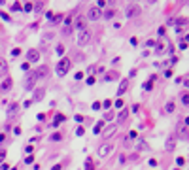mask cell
Masks as SVG:
<instances>
[{"label":"cell","mask_w":189,"mask_h":170,"mask_svg":"<svg viewBox=\"0 0 189 170\" xmlns=\"http://www.w3.org/2000/svg\"><path fill=\"white\" fill-rule=\"evenodd\" d=\"M127 115H129V110H121V113H119V121H125Z\"/></svg>","instance_id":"21"},{"label":"cell","mask_w":189,"mask_h":170,"mask_svg":"<svg viewBox=\"0 0 189 170\" xmlns=\"http://www.w3.org/2000/svg\"><path fill=\"white\" fill-rule=\"evenodd\" d=\"M89 42H91V32H89V28L79 30L78 32V44H79V46H87Z\"/></svg>","instance_id":"3"},{"label":"cell","mask_w":189,"mask_h":170,"mask_svg":"<svg viewBox=\"0 0 189 170\" xmlns=\"http://www.w3.org/2000/svg\"><path fill=\"white\" fill-rule=\"evenodd\" d=\"M112 149V144H102L100 145V151H98V157H106Z\"/></svg>","instance_id":"8"},{"label":"cell","mask_w":189,"mask_h":170,"mask_svg":"<svg viewBox=\"0 0 189 170\" xmlns=\"http://www.w3.org/2000/svg\"><path fill=\"white\" fill-rule=\"evenodd\" d=\"M100 17H102V11H100L98 6L89 8V11H87V19H89V21H98Z\"/></svg>","instance_id":"4"},{"label":"cell","mask_w":189,"mask_h":170,"mask_svg":"<svg viewBox=\"0 0 189 170\" xmlns=\"http://www.w3.org/2000/svg\"><path fill=\"white\" fill-rule=\"evenodd\" d=\"M0 17H2V19H10V15L4 13V11H0Z\"/></svg>","instance_id":"30"},{"label":"cell","mask_w":189,"mask_h":170,"mask_svg":"<svg viewBox=\"0 0 189 170\" xmlns=\"http://www.w3.org/2000/svg\"><path fill=\"white\" fill-rule=\"evenodd\" d=\"M76 28H78V30H85L87 28V17H82V15H79V17L76 19Z\"/></svg>","instance_id":"7"},{"label":"cell","mask_w":189,"mask_h":170,"mask_svg":"<svg viewBox=\"0 0 189 170\" xmlns=\"http://www.w3.org/2000/svg\"><path fill=\"white\" fill-rule=\"evenodd\" d=\"M102 17H106V19H114V17H115V10H108V11H104Z\"/></svg>","instance_id":"17"},{"label":"cell","mask_w":189,"mask_h":170,"mask_svg":"<svg viewBox=\"0 0 189 170\" xmlns=\"http://www.w3.org/2000/svg\"><path fill=\"white\" fill-rule=\"evenodd\" d=\"M127 87H129V79H121V85H119V89H117V95H119V96L125 95Z\"/></svg>","instance_id":"10"},{"label":"cell","mask_w":189,"mask_h":170,"mask_svg":"<svg viewBox=\"0 0 189 170\" xmlns=\"http://www.w3.org/2000/svg\"><path fill=\"white\" fill-rule=\"evenodd\" d=\"M17 110H19V106H17L15 102H13V104H10V108H8V117H11V115H13V113L17 112Z\"/></svg>","instance_id":"16"},{"label":"cell","mask_w":189,"mask_h":170,"mask_svg":"<svg viewBox=\"0 0 189 170\" xmlns=\"http://www.w3.org/2000/svg\"><path fill=\"white\" fill-rule=\"evenodd\" d=\"M185 87H187V89H189V79H187V81H185Z\"/></svg>","instance_id":"37"},{"label":"cell","mask_w":189,"mask_h":170,"mask_svg":"<svg viewBox=\"0 0 189 170\" xmlns=\"http://www.w3.org/2000/svg\"><path fill=\"white\" fill-rule=\"evenodd\" d=\"M185 125H189V117H185Z\"/></svg>","instance_id":"36"},{"label":"cell","mask_w":189,"mask_h":170,"mask_svg":"<svg viewBox=\"0 0 189 170\" xmlns=\"http://www.w3.org/2000/svg\"><path fill=\"white\" fill-rule=\"evenodd\" d=\"M44 95H46V89H42V87L36 89V91H34V100H42Z\"/></svg>","instance_id":"13"},{"label":"cell","mask_w":189,"mask_h":170,"mask_svg":"<svg viewBox=\"0 0 189 170\" xmlns=\"http://www.w3.org/2000/svg\"><path fill=\"white\" fill-rule=\"evenodd\" d=\"M4 74H8V60L0 59V78H2Z\"/></svg>","instance_id":"11"},{"label":"cell","mask_w":189,"mask_h":170,"mask_svg":"<svg viewBox=\"0 0 189 170\" xmlns=\"http://www.w3.org/2000/svg\"><path fill=\"white\" fill-rule=\"evenodd\" d=\"M119 76H117V72H108V76L104 79H106V81H110V79H117Z\"/></svg>","instance_id":"18"},{"label":"cell","mask_w":189,"mask_h":170,"mask_svg":"<svg viewBox=\"0 0 189 170\" xmlns=\"http://www.w3.org/2000/svg\"><path fill=\"white\" fill-rule=\"evenodd\" d=\"M51 140H61V134H59V132H57V134H53V136H51Z\"/></svg>","instance_id":"31"},{"label":"cell","mask_w":189,"mask_h":170,"mask_svg":"<svg viewBox=\"0 0 189 170\" xmlns=\"http://www.w3.org/2000/svg\"><path fill=\"white\" fill-rule=\"evenodd\" d=\"M87 170H93V166H91V161L87 163Z\"/></svg>","instance_id":"34"},{"label":"cell","mask_w":189,"mask_h":170,"mask_svg":"<svg viewBox=\"0 0 189 170\" xmlns=\"http://www.w3.org/2000/svg\"><path fill=\"white\" fill-rule=\"evenodd\" d=\"M4 159H6V151H4V149H0V164H2Z\"/></svg>","instance_id":"22"},{"label":"cell","mask_w":189,"mask_h":170,"mask_svg":"<svg viewBox=\"0 0 189 170\" xmlns=\"http://www.w3.org/2000/svg\"><path fill=\"white\" fill-rule=\"evenodd\" d=\"M38 59H40V51L38 49H29V53H27V60L29 63H38Z\"/></svg>","instance_id":"6"},{"label":"cell","mask_w":189,"mask_h":170,"mask_svg":"<svg viewBox=\"0 0 189 170\" xmlns=\"http://www.w3.org/2000/svg\"><path fill=\"white\" fill-rule=\"evenodd\" d=\"M100 129H102V123H98V125H95V134H98V132H100Z\"/></svg>","instance_id":"23"},{"label":"cell","mask_w":189,"mask_h":170,"mask_svg":"<svg viewBox=\"0 0 189 170\" xmlns=\"http://www.w3.org/2000/svg\"><path fill=\"white\" fill-rule=\"evenodd\" d=\"M21 70H25V72L29 70V63H23V64H21Z\"/></svg>","instance_id":"28"},{"label":"cell","mask_w":189,"mask_h":170,"mask_svg":"<svg viewBox=\"0 0 189 170\" xmlns=\"http://www.w3.org/2000/svg\"><path fill=\"white\" fill-rule=\"evenodd\" d=\"M83 134H85V129L79 127V129H78V136H83Z\"/></svg>","instance_id":"29"},{"label":"cell","mask_w":189,"mask_h":170,"mask_svg":"<svg viewBox=\"0 0 189 170\" xmlns=\"http://www.w3.org/2000/svg\"><path fill=\"white\" fill-rule=\"evenodd\" d=\"M25 151H27V153H32V151H34V148H32V145H29V148H25Z\"/></svg>","instance_id":"32"},{"label":"cell","mask_w":189,"mask_h":170,"mask_svg":"<svg viewBox=\"0 0 189 170\" xmlns=\"http://www.w3.org/2000/svg\"><path fill=\"white\" fill-rule=\"evenodd\" d=\"M102 106H104V108H112V100H104Z\"/></svg>","instance_id":"24"},{"label":"cell","mask_w":189,"mask_h":170,"mask_svg":"<svg viewBox=\"0 0 189 170\" xmlns=\"http://www.w3.org/2000/svg\"><path fill=\"white\" fill-rule=\"evenodd\" d=\"M19 53H21V49H19V47H15V49H13V51H11V55H13V57H17Z\"/></svg>","instance_id":"25"},{"label":"cell","mask_w":189,"mask_h":170,"mask_svg":"<svg viewBox=\"0 0 189 170\" xmlns=\"http://www.w3.org/2000/svg\"><path fill=\"white\" fill-rule=\"evenodd\" d=\"M51 170H61V164H57V166H53Z\"/></svg>","instance_id":"35"},{"label":"cell","mask_w":189,"mask_h":170,"mask_svg":"<svg viewBox=\"0 0 189 170\" xmlns=\"http://www.w3.org/2000/svg\"><path fill=\"white\" fill-rule=\"evenodd\" d=\"M115 131H117V127H115V125H114V127H108L106 131L102 132V138H110V136H114Z\"/></svg>","instance_id":"9"},{"label":"cell","mask_w":189,"mask_h":170,"mask_svg":"<svg viewBox=\"0 0 189 170\" xmlns=\"http://www.w3.org/2000/svg\"><path fill=\"white\" fill-rule=\"evenodd\" d=\"M164 112H167V113H172V112H174V102H168L167 106H164Z\"/></svg>","instance_id":"19"},{"label":"cell","mask_w":189,"mask_h":170,"mask_svg":"<svg viewBox=\"0 0 189 170\" xmlns=\"http://www.w3.org/2000/svg\"><path fill=\"white\" fill-rule=\"evenodd\" d=\"M0 170H8V163H2V166H0Z\"/></svg>","instance_id":"33"},{"label":"cell","mask_w":189,"mask_h":170,"mask_svg":"<svg viewBox=\"0 0 189 170\" xmlns=\"http://www.w3.org/2000/svg\"><path fill=\"white\" fill-rule=\"evenodd\" d=\"M164 51V44H161V46H157V53H163Z\"/></svg>","instance_id":"26"},{"label":"cell","mask_w":189,"mask_h":170,"mask_svg":"<svg viewBox=\"0 0 189 170\" xmlns=\"http://www.w3.org/2000/svg\"><path fill=\"white\" fill-rule=\"evenodd\" d=\"M11 85H13V81H11V78H8V79H4V81H2V87H0V89H2V91H10Z\"/></svg>","instance_id":"12"},{"label":"cell","mask_w":189,"mask_h":170,"mask_svg":"<svg viewBox=\"0 0 189 170\" xmlns=\"http://www.w3.org/2000/svg\"><path fill=\"white\" fill-rule=\"evenodd\" d=\"M36 81H38V76H36V70H32V72H27L25 79H23V87H25V91H32V89H34V85H36Z\"/></svg>","instance_id":"1"},{"label":"cell","mask_w":189,"mask_h":170,"mask_svg":"<svg viewBox=\"0 0 189 170\" xmlns=\"http://www.w3.org/2000/svg\"><path fill=\"white\" fill-rule=\"evenodd\" d=\"M155 2V0H148V4H153Z\"/></svg>","instance_id":"38"},{"label":"cell","mask_w":189,"mask_h":170,"mask_svg":"<svg viewBox=\"0 0 189 170\" xmlns=\"http://www.w3.org/2000/svg\"><path fill=\"white\" fill-rule=\"evenodd\" d=\"M57 53H59V55L64 53V47H63V46H57Z\"/></svg>","instance_id":"27"},{"label":"cell","mask_w":189,"mask_h":170,"mask_svg":"<svg viewBox=\"0 0 189 170\" xmlns=\"http://www.w3.org/2000/svg\"><path fill=\"white\" fill-rule=\"evenodd\" d=\"M174 145H176V140H174V136H170V138L167 140V151H172Z\"/></svg>","instance_id":"15"},{"label":"cell","mask_w":189,"mask_h":170,"mask_svg":"<svg viewBox=\"0 0 189 170\" xmlns=\"http://www.w3.org/2000/svg\"><path fill=\"white\" fill-rule=\"evenodd\" d=\"M70 66H72V63L68 59H61L57 63V76H66V72L70 70Z\"/></svg>","instance_id":"2"},{"label":"cell","mask_w":189,"mask_h":170,"mask_svg":"<svg viewBox=\"0 0 189 170\" xmlns=\"http://www.w3.org/2000/svg\"><path fill=\"white\" fill-rule=\"evenodd\" d=\"M140 13H142V10H140V6H136V4H131V6H127V10H125V15L129 19L138 17Z\"/></svg>","instance_id":"5"},{"label":"cell","mask_w":189,"mask_h":170,"mask_svg":"<svg viewBox=\"0 0 189 170\" xmlns=\"http://www.w3.org/2000/svg\"><path fill=\"white\" fill-rule=\"evenodd\" d=\"M182 102H183V106H189V93H183L182 95Z\"/></svg>","instance_id":"20"},{"label":"cell","mask_w":189,"mask_h":170,"mask_svg":"<svg viewBox=\"0 0 189 170\" xmlns=\"http://www.w3.org/2000/svg\"><path fill=\"white\" fill-rule=\"evenodd\" d=\"M36 76H38V78H46L47 76V66H40L38 70H36Z\"/></svg>","instance_id":"14"}]
</instances>
